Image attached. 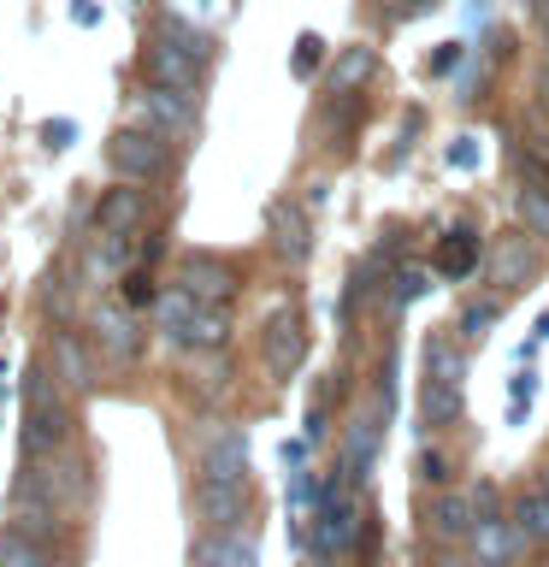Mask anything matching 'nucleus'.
Here are the masks:
<instances>
[{
	"instance_id": "1",
	"label": "nucleus",
	"mask_w": 549,
	"mask_h": 567,
	"mask_svg": "<svg viewBox=\"0 0 549 567\" xmlns=\"http://www.w3.org/2000/svg\"><path fill=\"white\" fill-rule=\"evenodd\" d=\"M71 408H65V390L53 379L48 361L30 367L24 379V461H48V455H65L71 450Z\"/></svg>"
},
{
	"instance_id": "2",
	"label": "nucleus",
	"mask_w": 549,
	"mask_h": 567,
	"mask_svg": "<svg viewBox=\"0 0 549 567\" xmlns=\"http://www.w3.org/2000/svg\"><path fill=\"white\" fill-rule=\"evenodd\" d=\"M106 159H113L118 177H131V184H154V177L172 172V148L166 136L148 131V124H124V131L106 136Z\"/></svg>"
},
{
	"instance_id": "3",
	"label": "nucleus",
	"mask_w": 549,
	"mask_h": 567,
	"mask_svg": "<svg viewBox=\"0 0 549 567\" xmlns=\"http://www.w3.org/2000/svg\"><path fill=\"white\" fill-rule=\"evenodd\" d=\"M248 508H255L248 478H195V520H201L207 532L248 526Z\"/></svg>"
},
{
	"instance_id": "4",
	"label": "nucleus",
	"mask_w": 549,
	"mask_h": 567,
	"mask_svg": "<svg viewBox=\"0 0 549 567\" xmlns=\"http://www.w3.org/2000/svg\"><path fill=\"white\" fill-rule=\"evenodd\" d=\"M354 520H361L354 496H343L336 485L319 491V514H313V556H319V561L349 556V544H354Z\"/></svg>"
},
{
	"instance_id": "5",
	"label": "nucleus",
	"mask_w": 549,
	"mask_h": 567,
	"mask_svg": "<svg viewBox=\"0 0 549 567\" xmlns=\"http://www.w3.org/2000/svg\"><path fill=\"white\" fill-rule=\"evenodd\" d=\"M89 343L95 354H106L113 367H136L142 361V331L131 308H95L89 313Z\"/></svg>"
},
{
	"instance_id": "6",
	"label": "nucleus",
	"mask_w": 549,
	"mask_h": 567,
	"mask_svg": "<svg viewBox=\"0 0 549 567\" xmlns=\"http://www.w3.org/2000/svg\"><path fill=\"white\" fill-rule=\"evenodd\" d=\"M384 414H390V384L349 425V437H343V478H366L372 455H379V443H384Z\"/></svg>"
},
{
	"instance_id": "7",
	"label": "nucleus",
	"mask_w": 549,
	"mask_h": 567,
	"mask_svg": "<svg viewBox=\"0 0 549 567\" xmlns=\"http://www.w3.org/2000/svg\"><path fill=\"white\" fill-rule=\"evenodd\" d=\"M195 567H260V538L255 526H225V532H201L189 549Z\"/></svg>"
},
{
	"instance_id": "8",
	"label": "nucleus",
	"mask_w": 549,
	"mask_h": 567,
	"mask_svg": "<svg viewBox=\"0 0 549 567\" xmlns=\"http://www.w3.org/2000/svg\"><path fill=\"white\" fill-rule=\"evenodd\" d=\"M301 354H308V331H301V319H296V313H272V319H266V331H260V361H266V372H272L278 384L301 367Z\"/></svg>"
},
{
	"instance_id": "9",
	"label": "nucleus",
	"mask_w": 549,
	"mask_h": 567,
	"mask_svg": "<svg viewBox=\"0 0 549 567\" xmlns=\"http://www.w3.org/2000/svg\"><path fill=\"white\" fill-rule=\"evenodd\" d=\"M538 266H543L538 237H526V230H508V237L490 248V278L503 284V290H526V284L538 278Z\"/></svg>"
},
{
	"instance_id": "10",
	"label": "nucleus",
	"mask_w": 549,
	"mask_h": 567,
	"mask_svg": "<svg viewBox=\"0 0 549 567\" xmlns=\"http://www.w3.org/2000/svg\"><path fill=\"white\" fill-rule=\"evenodd\" d=\"M201 478H248V432L242 425H213V432H201Z\"/></svg>"
},
{
	"instance_id": "11",
	"label": "nucleus",
	"mask_w": 549,
	"mask_h": 567,
	"mask_svg": "<svg viewBox=\"0 0 549 567\" xmlns=\"http://www.w3.org/2000/svg\"><path fill=\"white\" fill-rule=\"evenodd\" d=\"M142 71H148V83L159 89H184V95H195V83H201V60H189L177 42H166V35H154L148 53H142Z\"/></svg>"
},
{
	"instance_id": "12",
	"label": "nucleus",
	"mask_w": 549,
	"mask_h": 567,
	"mask_svg": "<svg viewBox=\"0 0 549 567\" xmlns=\"http://www.w3.org/2000/svg\"><path fill=\"white\" fill-rule=\"evenodd\" d=\"M266 230H272L278 260L301 266V260L313 255V225H308V207H296V202H272V213H266Z\"/></svg>"
},
{
	"instance_id": "13",
	"label": "nucleus",
	"mask_w": 549,
	"mask_h": 567,
	"mask_svg": "<svg viewBox=\"0 0 549 567\" xmlns=\"http://www.w3.org/2000/svg\"><path fill=\"white\" fill-rule=\"evenodd\" d=\"M177 284H184L195 301H207V308H225V301L237 296V272H230L225 260H213V255H189Z\"/></svg>"
},
{
	"instance_id": "14",
	"label": "nucleus",
	"mask_w": 549,
	"mask_h": 567,
	"mask_svg": "<svg viewBox=\"0 0 549 567\" xmlns=\"http://www.w3.org/2000/svg\"><path fill=\"white\" fill-rule=\"evenodd\" d=\"M142 118H148V131H159V136H184L195 124V95L148 83V89H142Z\"/></svg>"
},
{
	"instance_id": "15",
	"label": "nucleus",
	"mask_w": 549,
	"mask_h": 567,
	"mask_svg": "<svg viewBox=\"0 0 549 567\" xmlns=\"http://www.w3.org/2000/svg\"><path fill=\"white\" fill-rule=\"evenodd\" d=\"M95 225H101V230H142V225H148V189L131 184V177H124L118 189H101Z\"/></svg>"
},
{
	"instance_id": "16",
	"label": "nucleus",
	"mask_w": 549,
	"mask_h": 567,
	"mask_svg": "<svg viewBox=\"0 0 549 567\" xmlns=\"http://www.w3.org/2000/svg\"><path fill=\"white\" fill-rule=\"evenodd\" d=\"M473 503H467V491H437L432 503H425V532H432L437 544H460V538H473Z\"/></svg>"
},
{
	"instance_id": "17",
	"label": "nucleus",
	"mask_w": 549,
	"mask_h": 567,
	"mask_svg": "<svg viewBox=\"0 0 549 567\" xmlns=\"http://www.w3.org/2000/svg\"><path fill=\"white\" fill-rule=\"evenodd\" d=\"M53 379H60L65 396H83V390H95V361H89V349L77 343V337H53V354H48Z\"/></svg>"
},
{
	"instance_id": "18",
	"label": "nucleus",
	"mask_w": 549,
	"mask_h": 567,
	"mask_svg": "<svg viewBox=\"0 0 549 567\" xmlns=\"http://www.w3.org/2000/svg\"><path fill=\"white\" fill-rule=\"evenodd\" d=\"M7 526H18V532H30V538H48V544H60L65 538V514L53 508V503H42V496H30V491H12V520Z\"/></svg>"
},
{
	"instance_id": "19",
	"label": "nucleus",
	"mask_w": 549,
	"mask_h": 567,
	"mask_svg": "<svg viewBox=\"0 0 549 567\" xmlns=\"http://www.w3.org/2000/svg\"><path fill=\"white\" fill-rule=\"evenodd\" d=\"M0 567H60V549L48 538H30V532L7 526L0 532Z\"/></svg>"
},
{
	"instance_id": "20",
	"label": "nucleus",
	"mask_w": 549,
	"mask_h": 567,
	"mask_svg": "<svg viewBox=\"0 0 549 567\" xmlns=\"http://www.w3.org/2000/svg\"><path fill=\"white\" fill-rule=\"evenodd\" d=\"M473 544H478V556L496 561V567H508V561L526 549V538L514 532V520H503V514H496V520H478V526H473Z\"/></svg>"
},
{
	"instance_id": "21",
	"label": "nucleus",
	"mask_w": 549,
	"mask_h": 567,
	"mask_svg": "<svg viewBox=\"0 0 549 567\" xmlns=\"http://www.w3.org/2000/svg\"><path fill=\"white\" fill-rule=\"evenodd\" d=\"M514 532H520L526 544H549V491L543 485L514 496Z\"/></svg>"
},
{
	"instance_id": "22",
	"label": "nucleus",
	"mask_w": 549,
	"mask_h": 567,
	"mask_svg": "<svg viewBox=\"0 0 549 567\" xmlns=\"http://www.w3.org/2000/svg\"><path fill=\"white\" fill-rule=\"evenodd\" d=\"M460 414V384L455 379H425L419 390V420L425 425H449Z\"/></svg>"
},
{
	"instance_id": "23",
	"label": "nucleus",
	"mask_w": 549,
	"mask_h": 567,
	"mask_svg": "<svg viewBox=\"0 0 549 567\" xmlns=\"http://www.w3.org/2000/svg\"><path fill=\"white\" fill-rule=\"evenodd\" d=\"M372 65H379V53H372L366 42H361V48H343V53H336V65H331V89H336V95L361 89V83L372 78Z\"/></svg>"
},
{
	"instance_id": "24",
	"label": "nucleus",
	"mask_w": 549,
	"mask_h": 567,
	"mask_svg": "<svg viewBox=\"0 0 549 567\" xmlns=\"http://www.w3.org/2000/svg\"><path fill=\"white\" fill-rule=\"evenodd\" d=\"M478 266V237H467V230H455V237L437 243V272L443 278H467Z\"/></svg>"
},
{
	"instance_id": "25",
	"label": "nucleus",
	"mask_w": 549,
	"mask_h": 567,
	"mask_svg": "<svg viewBox=\"0 0 549 567\" xmlns=\"http://www.w3.org/2000/svg\"><path fill=\"white\" fill-rule=\"evenodd\" d=\"M514 213H520V230H526V237H549V189H543V184L514 189Z\"/></svg>"
},
{
	"instance_id": "26",
	"label": "nucleus",
	"mask_w": 549,
	"mask_h": 567,
	"mask_svg": "<svg viewBox=\"0 0 549 567\" xmlns=\"http://www.w3.org/2000/svg\"><path fill=\"white\" fill-rule=\"evenodd\" d=\"M159 35H166V42H177L189 53V60H213V42H207V30H195V24H184V18H159Z\"/></svg>"
},
{
	"instance_id": "27",
	"label": "nucleus",
	"mask_w": 549,
	"mask_h": 567,
	"mask_svg": "<svg viewBox=\"0 0 549 567\" xmlns=\"http://www.w3.org/2000/svg\"><path fill=\"white\" fill-rule=\"evenodd\" d=\"M425 367H432V379H455L460 384V372H467V361L449 349V337H432V349H425Z\"/></svg>"
},
{
	"instance_id": "28",
	"label": "nucleus",
	"mask_w": 549,
	"mask_h": 567,
	"mask_svg": "<svg viewBox=\"0 0 549 567\" xmlns=\"http://www.w3.org/2000/svg\"><path fill=\"white\" fill-rule=\"evenodd\" d=\"M496 301H467V308H460V337H467V343H478V337H485L490 326H496Z\"/></svg>"
},
{
	"instance_id": "29",
	"label": "nucleus",
	"mask_w": 549,
	"mask_h": 567,
	"mask_svg": "<svg viewBox=\"0 0 549 567\" xmlns=\"http://www.w3.org/2000/svg\"><path fill=\"white\" fill-rule=\"evenodd\" d=\"M154 296L159 290H154V278L142 272V266H136V272H124V308H131V313L136 308H154Z\"/></svg>"
},
{
	"instance_id": "30",
	"label": "nucleus",
	"mask_w": 549,
	"mask_h": 567,
	"mask_svg": "<svg viewBox=\"0 0 549 567\" xmlns=\"http://www.w3.org/2000/svg\"><path fill=\"white\" fill-rule=\"evenodd\" d=\"M467 503H473V520H496V514H503V491H496L490 478H478L467 491Z\"/></svg>"
},
{
	"instance_id": "31",
	"label": "nucleus",
	"mask_w": 549,
	"mask_h": 567,
	"mask_svg": "<svg viewBox=\"0 0 549 567\" xmlns=\"http://www.w3.org/2000/svg\"><path fill=\"white\" fill-rule=\"evenodd\" d=\"M319 60H325V42H319V35H301V42H296V78H313V71H319Z\"/></svg>"
},
{
	"instance_id": "32",
	"label": "nucleus",
	"mask_w": 549,
	"mask_h": 567,
	"mask_svg": "<svg viewBox=\"0 0 549 567\" xmlns=\"http://www.w3.org/2000/svg\"><path fill=\"white\" fill-rule=\"evenodd\" d=\"M419 290H425V272H396V290H390V301H396V308H407V301H419Z\"/></svg>"
},
{
	"instance_id": "33",
	"label": "nucleus",
	"mask_w": 549,
	"mask_h": 567,
	"mask_svg": "<svg viewBox=\"0 0 549 567\" xmlns=\"http://www.w3.org/2000/svg\"><path fill=\"white\" fill-rule=\"evenodd\" d=\"M419 478H425V485H449V461H443L437 450H425L419 455Z\"/></svg>"
},
{
	"instance_id": "34",
	"label": "nucleus",
	"mask_w": 549,
	"mask_h": 567,
	"mask_svg": "<svg viewBox=\"0 0 549 567\" xmlns=\"http://www.w3.org/2000/svg\"><path fill=\"white\" fill-rule=\"evenodd\" d=\"M71 136H77V124H71V118H48V124H42V142H48V148H71Z\"/></svg>"
},
{
	"instance_id": "35",
	"label": "nucleus",
	"mask_w": 549,
	"mask_h": 567,
	"mask_svg": "<svg viewBox=\"0 0 549 567\" xmlns=\"http://www.w3.org/2000/svg\"><path fill=\"white\" fill-rule=\"evenodd\" d=\"M425 567H467V561H449V556H437V561H425Z\"/></svg>"
},
{
	"instance_id": "36",
	"label": "nucleus",
	"mask_w": 549,
	"mask_h": 567,
	"mask_svg": "<svg viewBox=\"0 0 549 567\" xmlns=\"http://www.w3.org/2000/svg\"><path fill=\"white\" fill-rule=\"evenodd\" d=\"M526 7H531V12H543V18H549V0H526Z\"/></svg>"
},
{
	"instance_id": "37",
	"label": "nucleus",
	"mask_w": 549,
	"mask_h": 567,
	"mask_svg": "<svg viewBox=\"0 0 549 567\" xmlns=\"http://www.w3.org/2000/svg\"><path fill=\"white\" fill-rule=\"evenodd\" d=\"M467 567H496V561H485V556H473V561H467Z\"/></svg>"
},
{
	"instance_id": "38",
	"label": "nucleus",
	"mask_w": 549,
	"mask_h": 567,
	"mask_svg": "<svg viewBox=\"0 0 549 567\" xmlns=\"http://www.w3.org/2000/svg\"><path fill=\"white\" fill-rule=\"evenodd\" d=\"M543 53H549V18H543Z\"/></svg>"
},
{
	"instance_id": "39",
	"label": "nucleus",
	"mask_w": 549,
	"mask_h": 567,
	"mask_svg": "<svg viewBox=\"0 0 549 567\" xmlns=\"http://www.w3.org/2000/svg\"><path fill=\"white\" fill-rule=\"evenodd\" d=\"M543 491H549V467H543Z\"/></svg>"
}]
</instances>
